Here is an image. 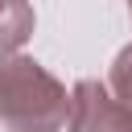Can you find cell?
Here are the masks:
<instances>
[{
  "mask_svg": "<svg viewBox=\"0 0 132 132\" xmlns=\"http://www.w3.org/2000/svg\"><path fill=\"white\" fill-rule=\"evenodd\" d=\"M70 91L29 54H0V124L8 132L66 128Z\"/></svg>",
  "mask_w": 132,
  "mask_h": 132,
  "instance_id": "1",
  "label": "cell"
},
{
  "mask_svg": "<svg viewBox=\"0 0 132 132\" xmlns=\"http://www.w3.org/2000/svg\"><path fill=\"white\" fill-rule=\"evenodd\" d=\"M33 4L29 0H4L0 8V54H21V45L33 37Z\"/></svg>",
  "mask_w": 132,
  "mask_h": 132,
  "instance_id": "3",
  "label": "cell"
},
{
  "mask_svg": "<svg viewBox=\"0 0 132 132\" xmlns=\"http://www.w3.org/2000/svg\"><path fill=\"white\" fill-rule=\"evenodd\" d=\"M0 8H4V0H0Z\"/></svg>",
  "mask_w": 132,
  "mask_h": 132,
  "instance_id": "6",
  "label": "cell"
},
{
  "mask_svg": "<svg viewBox=\"0 0 132 132\" xmlns=\"http://www.w3.org/2000/svg\"><path fill=\"white\" fill-rule=\"evenodd\" d=\"M128 21H132V0H128Z\"/></svg>",
  "mask_w": 132,
  "mask_h": 132,
  "instance_id": "5",
  "label": "cell"
},
{
  "mask_svg": "<svg viewBox=\"0 0 132 132\" xmlns=\"http://www.w3.org/2000/svg\"><path fill=\"white\" fill-rule=\"evenodd\" d=\"M66 132H128V124H124L103 78H78L70 87Z\"/></svg>",
  "mask_w": 132,
  "mask_h": 132,
  "instance_id": "2",
  "label": "cell"
},
{
  "mask_svg": "<svg viewBox=\"0 0 132 132\" xmlns=\"http://www.w3.org/2000/svg\"><path fill=\"white\" fill-rule=\"evenodd\" d=\"M103 82H107V91H111V99H116V107H120V116L132 132V41L111 58V70H107Z\"/></svg>",
  "mask_w": 132,
  "mask_h": 132,
  "instance_id": "4",
  "label": "cell"
}]
</instances>
